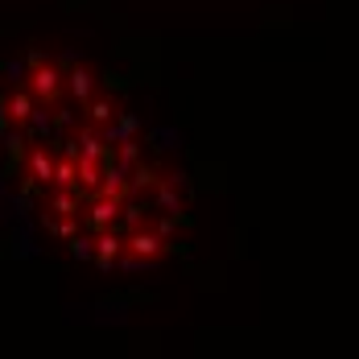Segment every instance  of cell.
Wrapping results in <instances>:
<instances>
[{"label":"cell","mask_w":359,"mask_h":359,"mask_svg":"<svg viewBox=\"0 0 359 359\" xmlns=\"http://www.w3.org/2000/svg\"><path fill=\"white\" fill-rule=\"evenodd\" d=\"M0 149L29 215L95 269L174 248L182 194L133 108L95 71L25 58L0 91Z\"/></svg>","instance_id":"1"}]
</instances>
